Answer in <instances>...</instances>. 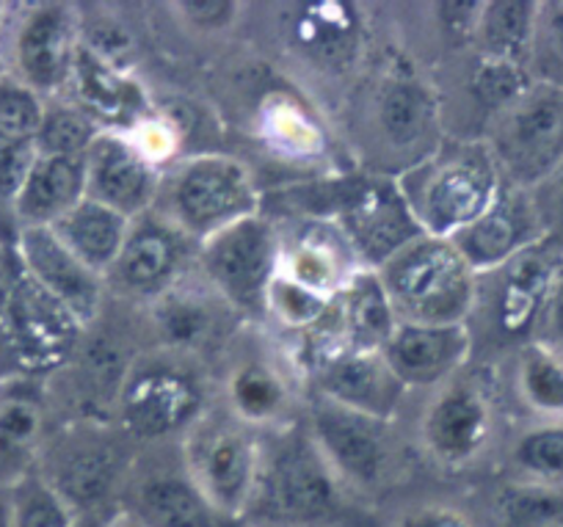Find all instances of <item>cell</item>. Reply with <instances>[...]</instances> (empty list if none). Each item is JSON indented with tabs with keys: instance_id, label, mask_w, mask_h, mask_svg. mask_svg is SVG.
Returning <instances> with one entry per match:
<instances>
[{
	"instance_id": "cell-35",
	"label": "cell",
	"mask_w": 563,
	"mask_h": 527,
	"mask_svg": "<svg viewBox=\"0 0 563 527\" xmlns=\"http://www.w3.org/2000/svg\"><path fill=\"white\" fill-rule=\"evenodd\" d=\"M503 477L536 486L563 488V422H539L522 428L508 442Z\"/></svg>"
},
{
	"instance_id": "cell-6",
	"label": "cell",
	"mask_w": 563,
	"mask_h": 527,
	"mask_svg": "<svg viewBox=\"0 0 563 527\" xmlns=\"http://www.w3.org/2000/svg\"><path fill=\"white\" fill-rule=\"evenodd\" d=\"M139 444L113 422H53L36 472L73 505L80 519H102L122 508Z\"/></svg>"
},
{
	"instance_id": "cell-32",
	"label": "cell",
	"mask_w": 563,
	"mask_h": 527,
	"mask_svg": "<svg viewBox=\"0 0 563 527\" xmlns=\"http://www.w3.org/2000/svg\"><path fill=\"white\" fill-rule=\"evenodd\" d=\"M536 12H539L536 0H484L475 25L473 53L492 62L528 67Z\"/></svg>"
},
{
	"instance_id": "cell-34",
	"label": "cell",
	"mask_w": 563,
	"mask_h": 527,
	"mask_svg": "<svg viewBox=\"0 0 563 527\" xmlns=\"http://www.w3.org/2000/svg\"><path fill=\"white\" fill-rule=\"evenodd\" d=\"M511 387L519 404L539 422H563V356L541 342L511 354Z\"/></svg>"
},
{
	"instance_id": "cell-31",
	"label": "cell",
	"mask_w": 563,
	"mask_h": 527,
	"mask_svg": "<svg viewBox=\"0 0 563 527\" xmlns=\"http://www.w3.org/2000/svg\"><path fill=\"white\" fill-rule=\"evenodd\" d=\"M58 241L95 274L106 279L111 265L117 263L122 243L128 238L130 219H124L117 210L95 202L86 197L78 208L69 210L62 221L51 227Z\"/></svg>"
},
{
	"instance_id": "cell-29",
	"label": "cell",
	"mask_w": 563,
	"mask_h": 527,
	"mask_svg": "<svg viewBox=\"0 0 563 527\" xmlns=\"http://www.w3.org/2000/svg\"><path fill=\"white\" fill-rule=\"evenodd\" d=\"M395 326H398V318L393 312V304H389L376 271L367 268H360L345 282L343 290L334 296L332 312L327 318L334 354L340 351L382 354Z\"/></svg>"
},
{
	"instance_id": "cell-38",
	"label": "cell",
	"mask_w": 563,
	"mask_h": 527,
	"mask_svg": "<svg viewBox=\"0 0 563 527\" xmlns=\"http://www.w3.org/2000/svg\"><path fill=\"white\" fill-rule=\"evenodd\" d=\"M100 133L102 130L78 106L58 97V100L47 102L45 122L36 135V150L42 155L86 157V152Z\"/></svg>"
},
{
	"instance_id": "cell-33",
	"label": "cell",
	"mask_w": 563,
	"mask_h": 527,
	"mask_svg": "<svg viewBox=\"0 0 563 527\" xmlns=\"http://www.w3.org/2000/svg\"><path fill=\"white\" fill-rule=\"evenodd\" d=\"M478 527H563V488L500 477L484 494Z\"/></svg>"
},
{
	"instance_id": "cell-12",
	"label": "cell",
	"mask_w": 563,
	"mask_h": 527,
	"mask_svg": "<svg viewBox=\"0 0 563 527\" xmlns=\"http://www.w3.org/2000/svg\"><path fill=\"white\" fill-rule=\"evenodd\" d=\"M398 323L467 326L478 274L448 238L420 235L376 268Z\"/></svg>"
},
{
	"instance_id": "cell-42",
	"label": "cell",
	"mask_w": 563,
	"mask_h": 527,
	"mask_svg": "<svg viewBox=\"0 0 563 527\" xmlns=\"http://www.w3.org/2000/svg\"><path fill=\"white\" fill-rule=\"evenodd\" d=\"M544 235L563 246V163L530 191Z\"/></svg>"
},
{
	"instance_id": "cell-26",
	"label": "cell",
	"mask_w": 563,
	"mask_h": 527,
	"mask_svg": "<svg viewBox=\"0 0 563 527\" xmlns=\"http://www.w3.org/2000/svg\"><path fill=\"white\" fill-rule=\"evenodd\" d=\"M64 100L78 106L97 128L111 133H128L155 108L153 91L139 75L111 67L84 45L75 56L73 78L64 91Z\"/></svg>"
},
{
	"instance_id": "cell-11",
	"label": "cell",
	"mask_w": 563,
	"mask_h": 527,
	"mask_svg": "<svg viewBox=\"0 0 563 527\" xmlns=\"http://www.w3.org/2000/svg\"><path fill=\"white\" fill-rule=\"evenodd\" d=\"M216 404L254 431L305 417L307 378L265 326H246L213 371Z\"/></svg>"
},
{
	"instance_id": "cell-4",
	"label": "cell",
	"mask_w": 563,
	"mask_h": 527,
	"mask_svg": "<svg viewBox=\"0 0 563 527\" xmlns=\"http://www.w3.org/2000/svg\"><path fill=\"white\" fill-rule=\"evenodd\" d=\"M305 422L343 486L360 503H378L404 486L422 461L404 426L340 406L307 389Z\"/></svg>"
},
{
	"instance_id": "cell-37",
	"label": "cell",
	"mask_w": 563,
	"mask_h": 527,
	"mask_svg": "<svg viewBox=\"0 0 563 527\" xmlns=\"http://www.w3.org/2000/svg\"><path fill=\"white\" fill-rule=\"evenodd\" d=\"M528 75L533 84L563 91V0L539 3L528 51Z\"/></svg>"
},
{
	"instance_id": "cell-39",
	"label": "cell",
	"mask_w": 563,
	"mask_h": 527,
	"mask_svg": "<svg viewBox=\"0 0 563 527\" xmlns=\"http://www.w3.org/2000/svg\"><path fill=\"white\" fill-rule=\"evenodd\" d=\"M169 23L177 25L188 40H221L243 25V9L246 3L232 0H186V3H166Z\"/></svg>"
},
{
	"instance_id": "cell-25",
	"label": "cell",
	"mask_w": 563,
	"mask_h": 527,
	"mask_svg": "<svg viewBox=\"0 0 563 527\" xmlns=\"http://www.w3.org/2000/svg\"><path fill=\"white\" fill-rule=\"evenodd\" d=\"M544 238V227L536 213L530 191L506 183L495 202L486 208V213L478 216L470 227H464L451 241L459 249V254L467 260L470 268L481 276L486 271L500 268L508 260L519 257Z\"/></svg>"
},
{
	"instance_id": "cell-21",
	"label": "cell",
	"mask_w": 563,
	"mask_h": 527,
	"mask_svg": "<svg viewBox=\"0 0 563 527\" xmlns=\"http://www.w3.org/2000/svg\"><path fill=\"white\" fill-rule=\"evenodd\" d=\"M164 172L130 135L102 130L86 152V197L133 221L153 210Z\"/></svg>"
},
{
	"instance_id": "cell-17",
	"label": "cell",
	"mask_w": 563,
	"mask_h": 527,
	"mask_svg": "<svg viewBox=\"0 0 563 527\" xmlns=\"http://www.w3.org/2000/svg\"><path fill=\"white\" fill-rule=\"evenodd\" d=\"M503 180L533 191L563 163V91L533 84L486 128Z\"/></svg>"
},
{
	"instance_id": "cell-24",
	"label": "cell",
	"mask_w": 563,
	"mask_h": 527,
	"mask_svg": "<svg viewBox=\"0 0 563 527\" xmlns=\"http://www.w3.org/2000/svg\"><path fill=\"white\" fill-rule=\"evenodd\" d=\"M382 354L411 395H426L473 365V340L467 326L398 323Z\"/></svg>"
},
{
	"instance_id": "cell-14",
	"label": "cell",
	"mask_w": 563,
	"mask_h": 527,
	"mask_svg": "<svg viewBox=\"0 0 563 527\" xmlns=\"http://www.w3.org/2000/svg\"><path fill=\"white\" fill-rule=\"evenodd\" d=\"M180 455L194 486L210 508L227 525H241L257 486L260 431L213 400V406L180 439Z\"/></svg>"
},
{
	"instance_id": "cell-18",
	"label": "cell",
	"mask_w": 563,
	"mask_h": 527,
	"mask_svg": "<svg viewBox=\"0 0 563 527\" xmlns=\"http://www.w3.org/2000/svg\"><path fill=\"white\" fill-rule=\"evenodd\" d=\"M14 9L18 18L7 14V29H3V45L9 56L7 75L36 91L42 100H58L67 91L80 47L78 7L47 0V3Z\"/></svg>"
},
{
	"instance_id": "cell-19",
	"label": "cell",
	"mask_w": 563,
	"mask_h": 527,
	"mask_svg": "<svg viewBox=\"0 0 563 527\" xmlns=\"http://www.w3.org/2000/svg\"><path fill=\"white\" fill-rule=\"evenodd\" d=\"M197 254L199 243L183 235L164 216L147 210L130 221L122 252L106 274L108 298L135 309L147 307L197 268Z\"/></svg>"
},
{
	"instance_id": "cell-16",
	"label": "cell",
	"mask_w": 563,
	"mask_h": 527,
	"mask_svg": "<svg viewBox=\"0 0 563 527\" xmlns=\"http://www.w3.org/2000/svg\"><path fill=\"white\" fill-rule=\"evenodd\" d=\"M279 224L260 210L208 238L199 246L197 268L246 323L260 326L265 298L279 274Z\"/></svg>"
},
{
	"instance_id": "cell-28",
	"label": "cell",
	"mask_w": 563,
	"mask_h": 527,
	"mask_svg": "<svg viewBox=\"0 0 563 527\" xmlns=\"http://www.w3.org/2000/svg\"><path fill=\"white\" fill-rule=\"evenodd\" d=\"M51 428L45 382L25 376L0 378V486L12 488L36 470Z\"/></svg>"
},
{
	"instance_id": "cell-13",
	"label": "cell",
	"mask_w": 563,
	"mask_h": 527,
	"mask_svg": "<svg viewBox=\"0 0 563 527\" xmlns=\"http://www.w3.org/2000/svg\"><path fill=\"white\" fill-rule=\"evenodd\" d=\"M86 326L42 290L14 260L0 287V362L9 376L47 382L78 351Z\"/></svg>"
},
{
	"instance_id": "cell-3",
	"label": "cell",
	"mask_w": 563,
	"mask_h": 527,
	"mask_svg": "<svg viewBox=\"0 0 563 527\" xmlns=\"http://www.w3.org/2000/svg\"><path fill=\"white\" fill-rule=\"evenodd\" d=\"M360 505L321 453L305 417L260 431L257 486L238 527H343Z\"/></svg>"
},
{
	"instance_id": "cell-7",
	"label": "cell",
	"mask_w": 563,
	"mask_h": 527,
	"mask_svg": "<svg viewBox=\"0 0 563 527\" xmlns=\"http://www.w3.org/2000/svg\"><path fill=\"white\" fill-rule=\"evenodd\" d=\"M257 168L230 150L183 155L166 166L153 210L202 246L208 238L263 210Z\"/></svg>"
},
{
	"instance_id": "cell-9",
	"label": "cell",
	"mask_w": 563,
	"mask_h": 527,
	"mask_svg": "<svg viewBox=\"0 0 563 527\" xmlns=\"http://www.w3.org/2000/svg\"><path fill=\"white\" fill-rule=\"evenodd\" d=\"M213 400V376L202 365L147 345L130 365L113 426L139 448L180 442Z\"/></svg>"
},
{
	"instance_id": "cell-44",
	"label": "cell",
	"mask_w": 563,
	"mask_h": 527,
	"mask_svg": "<svg viewBox=\"0 0 563 527\" xmlns=\"http://www.w3.org/2000/svg\"><path fill=\"white\" fill-rule=\"evenodd\" d=\"M14 265V254L7 252V249L0 246V287H3V282H7L9 271H12Z\"/></svg>"
},
{
	"instance_id": "cell-5",
	"label": "cell",
	"mask_w": 563,
	"mask_h": 527,
	"mask_svg": "<svg viewBox=\"0 0 563 527\" xmlns=\"http://www.w3.org/2000/svg\"><path fill=\"white\" fill-rule=\"evenodd\" d=\"M561 271L563 246L544 238L500 268L478 276L473 315L467 320L473 365H492V356L517 354L536 340Z\"/></svg>"
},
{
	"instance_id": "cell-46",
	"label": "cell",
	"mask_w": 563,
	"mask_h": 527,
	"mask_svg": "<svg viewBox=\"0 0 563 527\" xmlns=\"http://www.w3.org/2000/svg\"><path fill=\"white\" fill-rule=\"evenodd\" d=\"M7 14H9V7H3V3H0V45H3V29H7Z\"/></svg>"
},
{
	"instance_id": "cell-10",
	"label": "cell",
	"mask_w": 563,
	"mask_h": 527,
	"mask_svg": "<svg viewBox=\"0 0 563 527\" xmlns=\"http://www.w3.org/2000/svg\"><path fill=\"white\" fill-rule=\"evenodd\" d=\"M489 371V365H470L434 393L422 395L409 428L422 464L445 475H470L489 459L500 426Z\"/></svg>"
},
{
	"instance_id": "cell-23",
	"label": "cell",
	"mask_w": 563,
	"mask_h": 527,
	"mask_svg": "<svg viewBox=\"0 0 563 527\" xmlns=\"http://www.w3.org/2000/svg\"><path fill=\"white\" fill-rule=\"evenodd\" d=\"M12 254L20 268L67 307L78 323L91 326L108 307L106 279L86 268L53 230H23Z\"/></svg>"
},
{
	"instance_id": "cell-27",
	"label": "cell",
	"mask_w": 563,
	"mask_h": 527,
	"mask_svg": "<svg viewBox=\"0 0 563 527\" xmlns=\"http://www.w3.org/2000/svg\"><path fill=\"white\" fill-rule=\"evenodd\" d=\"M282 232L279 274L296 285L334 298L362 268L349 241L329 221L274 219Z\"/></svg>"
},
{
	"instance_id": "cell-36",
	"label": "cell",
	"mask_w": 563,
	"mask_h": 527,
	"mask_svg": "<svg viewBox=\"0 0 563 527\" xmlns=\"http://www.w3.org/2000/svg\"><path fill=\"white\" fill-rule=\"evenodd\" d=\"M9 527H80V516L34 470L9 488Z\"/></svg>"
},
{
	"instance_id": "cell-1",
	"label": "cell",
	"mask_w": 563,
	"mask_h": 527,
	"mask_svg": "<svg viewBox=\"0 0 563 527\" xmlns=\"http://www.w3.org/2000/svg\"><path fill=\"white\" fill-rule=\"evenodd\" d=\"M241 31L274 73L312 106L338 111L378 53L376 7L345 0H285L243 9Z\"/></svg>"
},
{
	"instance_id": "cell-41",
	"label": "cell",
	"mask_w": 563,
	"mask_h": 527,
	"mask_svg": "<svg viewBox=\"0 0 563 527\" xmlns=\"http://www.w3.org/2000/svg\"><path fill=\"white\" fill-rule=\"evenodd\" d=\"M393 527H478L473 510L451 499H417L395 516Z\"/></svg>"
},
{
	"instance_id": "cell-8",
	"label": "cell",
	"mask_w": 563,
	"mask_h": 527,
	"mask_svg": "<svg viewBox=\"0 0 563 527\" xmlns=\"http://www.w3.org/2000/svg\"><path fill=\"white\" fill-rule=\"evenodd\" d=\"M395 180L422 235L448 241L484 216L506 186L489 144L464 139H445Z\"/></svg>"
},
{
	"instance_id": "cell-43",
	"label": "cell",
	"mask_w": 563,
	"mask_h": 527,
	"mask_svg": "<svg viewBox=\"0 0 563 527\" xmlns=\"http://www.w3.org/2000/svg\"><path fill=\"white\" fill-rule=\"evenodd\" d=\"M533 342H541V345L552 348V351H558L563 356V271L558 276L555 287H552L550 301H547L544 315H541V323Z\"/></svg>"
},
{
	"instance_id": "cell-20",
	"label": "cell",
	"mask_w": 563,
	"mask_h": 527,
	"mask_svg": "<svg viewBox=\"0 0 563 527\" xmlns=\"http://www.w3.org/2000/svg\"><path fill=\"white\" fill-rule=\"evenodd\" d=\"M119 510L139 527H230L194 486L180 442L139 450Z\"/></svg>"
},
{
	"instance_id": "cell-45",
	"label": "cell",
	"mask_w": 563,
	"mask_h": 527,
	"mask_svg": "<svg viewBox=\"0 0 563 527\" xmlns=\"http://www.w3.org/2000/svg\"><path fill=\"white\" fill-rule=\"evenodd\" d=\"M0 527H9V488L0 486Z\"/></svg>"
},
{
	"instance_id": "cell-22",
	"label": "cell",
	"mask_w": 563,
	"mask_h": 527,
	"mask_svg": "<svg viewBox=\"0 0 563 527\" xmlns=\"http://www.w3.org/2000/svg\"><path fill=\"white\" fill-rule=\"evenodd\" d=\"M307 389L389 422H398L409 400L415 398L398 382L384 354H360V351H340L312 367L307 376Z\"/></svg>"
},
{
	"instance_id": "cell-15",
	"label": "cell",
	"mask_w": 563,
	"mask_h": 527,
	"mask_svg": "<svg viewBox=\"0 0 563 527\" xmlns=\"http://www.w3.org/2000/svg\"><path fill=\"white\" fill-rule=\"evenodd\" d=\"M141 320L150 345L202 365L213 376L219 362L232 348L246 320L213 290L208 279L194 268L172 290L141 307Z\"/></svg>"
},
{
	"instance_id": "cell-40",
	"label": "cell",
	"mask_w": 563,
	"mask_h": 527,
	"mask_svg": "<svg viewBox=\"0 0 563 527\" xmlns=\"http://www.w3.org/2000/svg\"><path fill=\"white\" fill-rule=\"evenodd\" d=\"M47 100L36 91L0 73V141L12 144H36L42 122H45Z\"/></svg>"
},
{
	"instance_id": "cell-30",
	"label": "cell",
	"mask_w": 563,
	"mask_h": 527,
	"mask_svg": "<svg viewBox=\"0 0 563 527\" xmlns=\"http://www.w3.org/2000/svg\"><path fill=\"white\" fill-rule=\"evenodd\" d=\"M86 199V157L36 155L18 199L23 230H51Z\"/></svg>"
},
{
	"instance_id": "cell-2",
	"label": "cell",
	"mask_w": 563,
	"mask_h": 527,
	"mask_svg": "<svg viewBox=\"0 0 563 527\" xmlns=\"http://www.w3.org/2000/svg\"><path fill=\"white\" fill-rule=\"evenodd\" d=\"M332 117L349 166L384 177H400L445 141L434 78L389 42Z\"/></svg>"
}]
</instances>
